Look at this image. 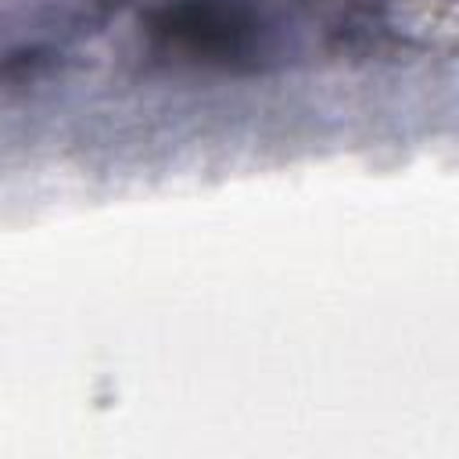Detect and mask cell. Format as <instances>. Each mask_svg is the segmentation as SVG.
<instances>
[{
	"instance_id": "cell-1",
	"label": "cell",
	"mask_w": 459,
	"mask_h": 459,
	"mask_svg": "<svg viewBox=\"0 0 459 459\" xmlns=\"http://www.w3.org/2000/svg\"><path fill=\"white\" fill-rule=\"evenodd\" d=\"M380 0H154L140 14V57L194 75H262L373 50Z\"/></svg>"
},
{
	"instance_id": "cell-2",
	"label": "cell",
	"mask_w": 459,
	"mask_h": 459,
	"mask_svg": "<svg viewBox=\"0 0 459 459\" xmlns=\"http://www.w3.org/2000/svg\"><path fill=\"white\" fill-rule=\"evenodd\" d=\"M126 4L129 0H0V82L47 72Z\"/></svg>"
}]
</instances>
